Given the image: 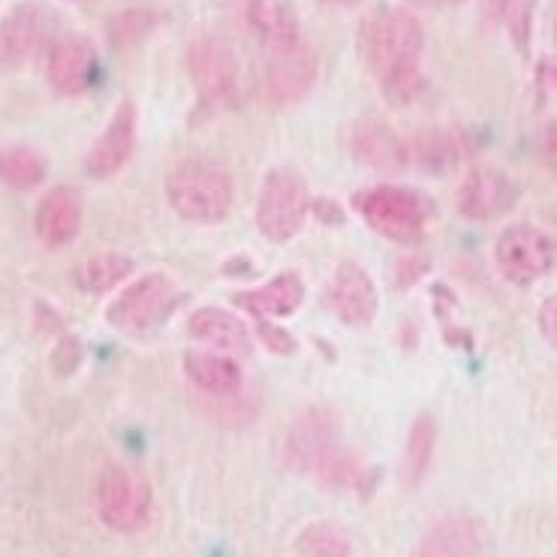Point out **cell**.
Wrapping results in <instances>:
<instances>
[{
	"mask_svg": "<svg viewBox=\"0 0 557 557\" xmlns=\"http://www.w3.org/2000/svg\"><path fill=\"white\" fill-rule=\"evenodd\" d=\"M425 30L404 7H380L359 27V54L392 106H410L425 91Z\"/></svg>",
	"mask_w": 557,
	"mask_h": 557,
	"instance_id": "1",
	"label": "cell"
},
{
	"mask_svg": "<svg viewBox=\"0 0 557 557\" xmlns=\"http://www.w3.org/2000/svg\"><path fill=\"white\" fill-rule=\"evenodd\" d=\"M352 208L376 235L398 242V245H413L428 233V223L434 214L431 199L413 187L401 184H376L352 194Z\"/></svg>",
	"mask_w": 557,
	"mask_h": 557,
	"instance_id": "2",
	"label": "cell"
},
{
	"mask_svg": "<svg viewBox=\"0 0 557 557\" xmlns=\"http://www.w3.org/2000/svg\"><path fill=\"white\" fill-rule=\"evenodd\" d=\"M233 178L208 160H187L166 178L169 208L187 223H221L233 211Z\"/></svg>",
	"mask_w": 557,
	"mask_h": 557,
	"instance_id": "3",
	"label": "cell"
},
{
	"mask_svg": "<svg viewBox=\"0 0 557 557\" xmlns=\"http://www.w3.org/2000/svg\"><path fill=\"white\" fill-rule=\"evenodd\" d=\"M311 214V190L305 175L293 166H274L262 178L257 199V230L274 245L293 242Z\"/></svg>",
	"mask_w": 557,
	"mask_h": 557,
	"instance_id": "4",
	"label": "cell"
},
{
	"mask_svg": "<svg viewBox=\"0 0 557 557\" xmlns=\"http://www.w3.org/2000/svg\"><path fill=\"white\" fill-rule=\"evenodd\" d=\"M178 301H182V293H178V286L172 284V277L160 272H148L124 286L117 293V298L109 301L106 320L124 335H148L160 323H166L172 311L178 308Z\"/></svg>",
	"mask_w": 557,
	"mask_h": 557,
	"instance_id": "5",
	"label": "cell"
},
{
	"mask_svg": "<svg viewBox=\"0 0 557 557\" xmlns=\"http://www.w3.org/2000/svg\"><path fill=\"white\" fill-rule=\"evenodd\" d=\"M94 504H97V516L109 531L139 533L154 512V492H151V482L131 467L109 465L97 476Z\"/></svg>",
	"mask_w": 557,
	"mask_h": 557,
	"instance_id": "6",
	"label": "cell"
},
{
	"mask_svg": "<svg viewBox=\"0 0 557 557\" xmlns=\"http://www.w3.org/2000/svg\"><path fill=\"white\" fill-rule=\"evenodd\" d=\"M187 73L199 94V106L221 109L235 103L238 85H242V64L230 42L218 37L196 39L187 49Z\"/></svg>",
	"mask_w": 557,
	"mask_h": 557,
	"instance_id": "7",
	"label": "cell"
},
{
	"mask_svg": "<svg viewBox=\"0 0 557 557\" xmlns=\"http://www.w3.org/2000/svg\"><path fill=\"white\" fill-rule=\"evenodd\" d=\"M494 260L509 284L531 286L555 269V242L540 226L516 223L497 238Z\"/></svg>",
	"mask_w": 557,
	"mask_h": 557,
	"instance_id": "8",
	"label": "cell"
},
{
	"mask_svg": "<svg viewBox=\"0 0 557 557\" xmlns=\"http://www.w3.org/2000/svg\"><path fill=\"white\" fill-rule=\"evenodd\" d=\"M54 13L39 3V0H25L15 3L10 13L0 18V73H13L18 66H25L34 54L52 42Z\"/></svg>",
	"mask_w": 557,
	"mask_h": 557,
	"instance_id": "9",
	"label": "cell"
},
{
	"mask_svg": "<svg viewBox=\"0 0 557 557\" xmlns=\"http://www.w3.org/2000/svg\"><path fill=\"white\" fill-rule=\"evenodd\" d=\"M100 76V58L85 34H61L49 42L46 78L61 97H82L91 91Z\"/></svg>",
	"mask_w": 557,
	"mask_h": 557,
	"instance_id": "10",
	"label": "cell"
},
{
	"mask_svg": "<svg viewBox=\"0 0 557 557\" xmlns=\"http://www.w3.org/2000/svg\"><path fill=\"white\" fill-rule=\"evenodd\" d=\"M519 182L497 166H476L458 187V211L467 221H497L519 202Z\"/></svg>",
	"mask_w": 557,
	"mask_h": 557,
	"instance_id": "11",
	"label": "cell"
},
{
	"mask_svg": "<svg viewBox=\"0 0 557 557\" xmlns=\"http://www.w3.org/2000/svg\"><path fill=\"white\" fill-rule=\"evenodd\" d=\"M325 301H329V311L350 329H368L374 323L376 308H380L374 281L359 262L337 265L329 281V289H325Z\"/></svg>",
	"mask_w": 557,
	"mask_h": 557,
	"instance_id": "12",
	"label": "cell"
},
{
	"mask_svg": "<svg viewBox=\"0 0 557 557\" xmlns=\"http://www.w3.org/2000/svg\"><path fill=\"white\" fill-rule=\"evenodd\" d=\"M136 131H139V112H136L133 100H124L112 112L100 139L91 145V151L85 157V172L97 182L117 175L131 163L133 151H136Z\"/></svg>",
	"mask_w": 557,
	"mask_h": 557,
	"instance_id": "13",
	"label": "cell"
},
{
	"mask_svg": "<svg viewBox=\"0 0 557 557\" xmlns=\"http://www.w3.org/2000/svg\"><path fill=\"white\" fill-rule=\"evenodd\" d=\"M317 82V54L301 42L289 52L272 54L262 78V94L272 106H293L311 94Z\"/></svg>",
	"mask_w": 557,
	"mask_h": 557,
	"instance_id": "14",
	"label": "cell"
},
{
	"mask_svg": "<svg viewBox=\"0 0 557 557\" xmlns=\"http://www.w3.org/2000/svg\"><path fill=\"white\" fill-rule=\"evenodd\" d=\"M247 27L272 54L301 46V18L293 0H247Z\"/></svg>",
	"mask_w": 557,
	"mask_h": 557,
	"instance_id": "15",
	"label": "cell"
},
{
	"mask_svg": "<svg viewBox=\"0 0 557 557\" xmlns=\"http://www.w3.org/2000/svg\"><path fill=\"white\" fill-rule=\"evenodd\" d=\"M82 196L76 187H54L42 196V202L37 206L34 214V230L37 238L46 247H64L82 230Z\"/></svg>",
	"mask_w": 557,
	"mask_h": 557,
	"instance_id": "16",
	"label": "cell"
},
{
	"mask_svg": "<svg viewBox=\"0 0 557 557\" xmlns=\"http://www.w3.org/2000/svg\"><path fill=\"white\" fill-rule=\"evenodd\" d=\"M482 545H485L482 521L470 516H446L422 533L413 557H476Z\"/></svg>",
	"mask_w": 557,
	"mask_h": 557,
	"instance_id": "17",
	"label": "cell"
},
{
	"mask_svg": "<svg viewBox=\"0 0 557 557\" xmlns=\"http://www.w3.org/2000/svg\"><path fill=\"white\" fill-rule=\"evenodd\" d=\"M332 446H337V422L329 410H311L298 419L286 434L284 455L289 467L311 473V467L323 458Z\"/></svg>",
	"mask_w": 557,
	"mask_h": 557,
	"instance_id": "18",
	"label": "cell"
},
{
	"mask_svg": "<svg viewBox=\"0 0 557 557\" xmlns=\"http://www.w3.org/2000/svg\"><path fill=\"white\" fill-rule=\"evenodd\" d=\"M350 148L359 163L380 169V172H395V169H404L410 163V154H407L410 145L404 143L389 124L374 121V117L371 121H359L352 127Z\"/></svg>",
	"mask_w": 557,
	"mask_h": 557,
	"instance_id": "19",
	"label": "cell"
},
{
	"mask_svg": "<svg viewBox=\"0 0 557 557\" xmlns=\"http://www.w3.org/2000/svg\"><path fill=\"white\" fill-rule=\"evenodd\" d=\"M233 301L253 320H272V317L284 320L305 305V281L298 272H281L260 289L233 296Z\"/></svg>",
	"mask_w": 557,
	"mask_h": 557,
	"instance_id": "20",
	"label": "cell"
},
{
	"mask_svg": "<svg viewBox=\"0 0 557 557\" xmlns=\"http://www.w3.org/2000/svg\"><path fill=\"white\" fill-rule=\"evenodd\" d=\"M187 335L214 347L223 356H247L250 352V332L235 313L223 308H199L187 320Z\"/></svg>",
	"mask_w": 557,
	"mask_h": 557,
	"instance_id": "21",
	"label": "cell"
},
{
	"mask_svg": "<svg viewBox=\"0 0 557 557\" xmlns=\"http://www.w3.org/2000/svg\"><path fill=\"white\" fill-rule=\"evenodd\" d=\"M184 374L208 395H233L242 386V368L233 356L194 350L184 356Z\"/></svg>",
	"mask_w": 557,
	"mask_h": 557,
	"instance_id": "22",
	"label": "cell"
},
{
	"mask_svg": "<svg viewBox=\"0 0 557 557\" xmlns=\"http://www.w3.org/2000/svg\"><path fill=\"white\" fill-rule=\"evenodd\" d=\"M49 163L30 145H3L0 148V184L13 190H34L46 182Z\"/></svg>",
	"mask_w": 557,
	"mask_h": 557,
	"instance_id": "23",
	"label": "cell"
},
{
	"mask_svg": "<svg viewBox=\"0 0 557 557\" xmlns=\"http://www.w3.org/2000/svg\"><path fill=\"white\" fill-rule=\"evenodd\" d=\"M434 446H437V425L431 416H416V422L410 425L407 434V446H404L401 458V482L404 488H416L419 482L425 480L431 458H434Z\"/></svg>",
	"mask_w": 557,
	"mask_h": 557,
	"instance_id": "24",
	"label": "cell"
},
{
	"mask_svg": "<svg viewBox=\"0 0 557 557\" xmlns=\"http://www.w3.org/2000/svg\"><path fill=\"white\" fill-rule=\"evenodd\" d=\"M133 272V262L121 253H100L78 265L73 272V284L85 293V296H103L109 289H115L121 281H127Z\"/></svg>",
	"mask_w": 557,
	"mask_h": 557,
	"instance_id": "25",
	"label": "cell"
},
{
	"mask_svg": "<svg viewBox=\"0 0 557 557\" xmlns=\"http://www.w3.org/2000/svg\"><path fill=\"white\" fill-rule=\"evenodd\" d=\"M311 473L317 476L320 485L332 488V492H352V488H362L364 482V465L350 453V449H344L341 443L332 446V449L311 467Z\"/></svg>",
	"mask_w": 557,
	"mask_h": 557,
	"instance_id": "26",
	"label": "cell"
},
{
	"mask_svg": "<svg viewBox=\"0 0 557 557\" xmlns=\"http://www.w3.org/2000/svg\"><path fill=\"white\" fill-rule=\"evenodd\" d=\"M536 3H540V0H488V10H492L494 22L509 34L512 46H516L521 54L531 52Z\"/></svg>",
	"mask_w": 557,
	"mask_h": 557,
	"instance_id": "27",
	"label": "cell"
},
{
	"mask_svg": "<svg viewBox=\"0 0 557 557\" xmlns=\"http://www.w3.org/2000/svg\"><path fill=\"white\" fill-rule=\"evenodd\" d=\"M298 557H350L352 543L344 528L332 521H313L296 536Z\"/></svg>",
	"mask_w": 557,
	"mask_h": 557,
	"instance_id": "28",
	"label": "cell"
},
{
	"mask_svg": "<svg viewBox=\"0 0 557 557\" xmlns=\"http://www.w3.org/2000/svg\"><path fill=\"white\" fill-rule=\"evenodd\" d=\"M410 160H416L422 169L431 172H443L458 163V139L446 131H431L425 136H419L413 148H407Z\"/></svg>",
	"mask_w": 557,
	"mask_h": 557,
	"instance_id": "29",
	"label": "cell"
},
{
	"mask_svg": "<svg viewBox=\"0 0 557 557\" xmlns=\"http://www.w3.org/2000/svg\"><path fill=\"white\" fill-rule=\"evenodd\" d=\"M151 27H154V15L143 13V10H133V13L117 15L112 27H109V34H112L115 46H136Z\"/></svg>",
	"mask_w": 557,
	"mask_h": 557,
	"instance_id": "30",
	"label": "cell"
},
{
	"mask_svg": "<svg viewBox=\"0 0 557 557\" xmlns=\"http://www.w3.org/2000/svg\"><path fill=\"white\" fill-rule=\"evenodd\" d=\"M82 356H85V350H82V341L73 335H64L61 337V344H58L52 352V368L61 376L76 374L78 364H82Z\"/></svg>",
	"mask_w": 557,
	"mask_h": 557,
	"instance_id": "31",
	"label": "cell"
},
{
	"mask_svg": "<svg viewBox=\"0 0 557 557\" xmlns=\"http://www.w3.org/2000/svg\"><path fill=\"white\" fill-rule=\"evenodd\" d=\"M257 323V332H260L262 344L269 347L272 352H277V356H293L298 347V341L286 329H281V325H274L272 320H253Z\"/></svg>",
	"mask_w": 557,
	"mask_h": 557,
	"instance_id": "32",
	"label": "cell"
},
{
	"mask_svg": "<svg viewBox=\"0 0 557 557\" xmlns=\"http://www.w3.org/2000/svg\"><path fill=\"white\" fill-rule=\"evenodd\" d=\"M555 317H557V298H545L540 308V332H543L545 344L555 347Z\"/></svg>",
	"mask_w": 557,
	"mask_h": 557,
	"instance_id": "33",
	"label": "cell"
},
{
	"mask_svg": "<svg viewBox=\"0 0 557 557\" xmlns=\"http://www.w3.org/2000/svg\"><path fill=\"white\" fill-rule=\"evenodd\" d=\"M311 211H317L320 218H323L329 226H341L344 223V214H341V208L335 206V202H329V199H311Z\"/></svg>",
	"mask_w": 557,
	"mask_h": 557,
	"instance_id": "34",
	"label": "cell"
},
{
	"mask_svg": "<svg viewBox=\"0 0 557 557\" xmlns=\"http://www.w3.org/2000/svg\"><path fill=\"white\" fill-rule=\"evenodd\" d=\"M419 7H434V10H441V7H455V3H465V0H413Z\"/></svg>",
	"mask_w": 557,
	"mask_h": 557,
	"instance_id": "35",
	"label": "cell"
},
{
	"mask_svg": "<svg viewBox=\"0 0 557 557\" xmlns=\"http://www.w3.org/2000/svg\"><path fill=\"white\" fill-rule=\"evenodd\" d=\"M323 3H329V7H359L364 0H323Z\"/></svg>",
	"mask_w": 557,
	"mask_h": 557,
	"instance_id": "36",
	"label": "cell"
}]
</instances>
